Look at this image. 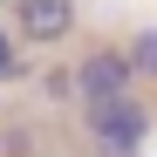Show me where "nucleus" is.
<instances>
[{"label":"nucleus","instance_id":"nucleus-3","mask_svg":"<svg viewBox=\"0 0 157 157\" xmlns=\"http://www.w3.org/2000/svg\"><path fill=\"white\" fill-rule=\"evenodd\" d=\"M7 7H14L21 41H34V48H55L75 34V0H7Z\"/></svg>","mask_w":157,"mask_h":157},{"label":"nucleus","instance_id":"nucleus-1","mask_svg":"<svg viewBox=\"0 0 157 157\" xmlns=\"http://www.w3.org/2000/svg\"><path fill=\"white\" fill-rule=\"evenodd\" d=\"M82 123H89V144L102 157H137V144L150 137V109L130 96H109V102H82Z\"/></svg>","mask_w":157,"mask_h":157},{"label":"nucleus","instance_id":"nucleus-5","mask_svg":"<svg viewBox=\"0 0 157 157\" xmlns=\"http://www.w3.org/2000/svg\"><path fill=\"white\" fill-rule=\"evenodd\" d=\"M130 62H137V75H157V28H144L130 41Z\"/></svg>","mask_w":157,"mask_h":157},{"label":"nucleus","instance_id":"nucleus-2","mask_svg":"<svg viewBox=\"0 0 157 157\" xmlns=\"http://www.w3.org/2000/svg\"><path fill=\"white\" fill-rule=\"evenodd\" d=\"M130 89H137L130 48H89L75 62V102H109V96H130Z\"/></svg>","mask_w":157,"mask_h":157},{"label":"nucleus","instance_id":"nucleus-4","mask_svg":"<svg viewBox=\"0 0 157 157\" xmlns=\"http://www.w3.org/2000/svg\"><path fill=\"white\" fill-rule=\"evenodd\" d=\"M28 68H34V62L21 55V34H7V28H0V82H21Z\"/></svg>","mask_w":157,"mask_h":157},{"label":"nucleus","instance_id":"nucleus-6","mask_svg":"<svg viewBox=\"0 0 157 157\" xmlns=\"http://www.w3.org/2000/svg\"><path fill=\"white\" fill-rule=\"evenodd\" d=\"M41 89H48V102H75V68H48Z\"/></svg>","mask_w":157,"mask_h":157}]
</instances>
